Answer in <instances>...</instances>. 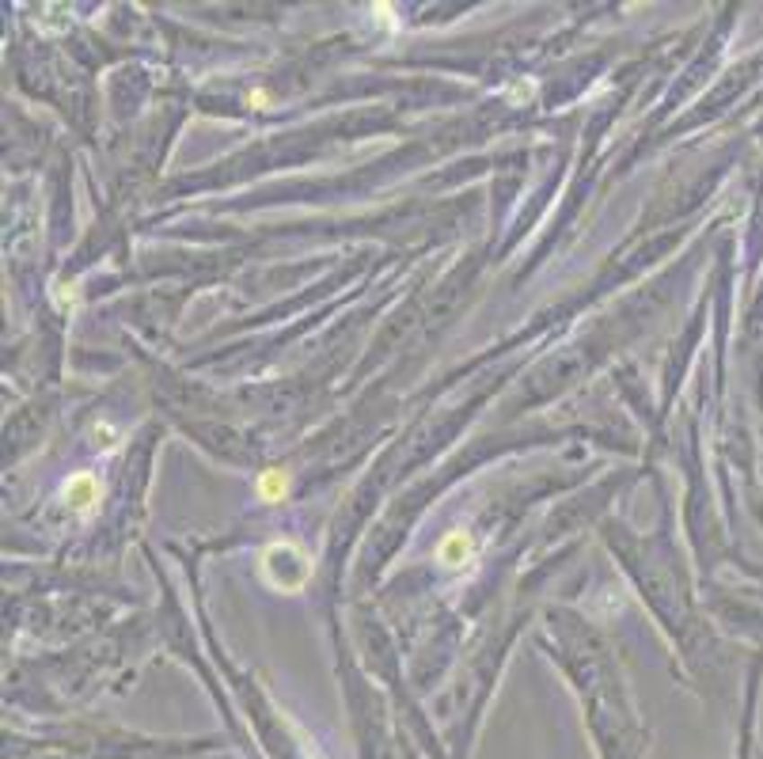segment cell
Wrapping results in <instances>:
<instances>
[{
    "label": "cell",
    "mask_w": 763,
    "mask_h": 759,
    "mask_svg": "<svg viewBox=\"0 0 763 759\" xmlns=\"http://www.w3.org/2000/svg\"><path fill=\"white\" fill-rule=\"evenodd\" d=\"M254 494H259V502L266 505H278L289 497V471H281V468H266L259 475V482H254Z\"/></svg>",
    "instance_id": "obj_2"
},
{
    "label": "cell",
    "mask_w": 763,
    "mask_h": 759,
    "mask_svg": "<svg viewBox=\"0 0 763 759\" xmlns=\"http://www.w3.org/2000/svg\"><path fill=\"white\" fill-rule=\"evenodd\" d=\"M471 550H475V543H471L467 531H448V536L440 540V547H437V558L445 566H464L471 558Z\"/></svg>",
    "instance_id": "obj_3"
},
{
    "label": "cell",
    "mask_w": 763,
    "mask_h": 759,
    "mask_svg": "<svg viewBox=\"0 0 763 759\" xmlns=\"http://www.w3.org/2000/svg\"><path fill=\"white\" fill-rule=\"evenodd\" d=\"M65 497H69V505L76 513H88L99 502V482H95V475H88V471L73 475L69 482H65Z\"/></svg>",
    "instance_id": "obj_1"
}]
</instances>
